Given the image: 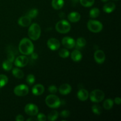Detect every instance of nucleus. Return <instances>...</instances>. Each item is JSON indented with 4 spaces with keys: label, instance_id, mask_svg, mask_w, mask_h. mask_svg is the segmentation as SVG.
<instances>
[{
    "label": "nucleus",
    "instance_id": "nucleus-2",
    "mask_svg": "<svg viewBox=\"0 0 121 121\" xmlns=\"http://www.w3.org/2000/svg\"><path fill=\"white\" fill-rule=\"evenodd\" d=\"M41 30L40 26L37 23H33L30 26L28 31V35L32 40H37L41 35Z\"/></svg>",
    "mask_w": 121,
    "mask_h": 121
},
{
    "label": "nucleus",
    "instance_id": "nucleus-3",
    "mask_svg": "<svg viewBox=\"0 0 121 121\" xmlns=\"http://www.w3.org/2000/svg\"><path fill=\"white\" fill-rule=\"evenodd\" d=\"M46 105L50 108H58L61 104V101L58 96L54 94L49 95L45 99Z\"/></svg>",
    "mask_w": 121,
    "mask_h": 121
},
{
    "label": "nucleus",
    "instance_id": "nucleus-35",
    "mask_svg": "<svg viewBox=\"0 0 121 121\" xmlns=\"http://www.w3.org/2000/svg\"><path fill=\"white\" fill-rule=\"evenodd\" d=\"M60 115L61 118H67L69 117L70 112L69 111H67V110H63V111H62L60 112Z\"/></svg>",
    "mask_w": 121,
    "mask_h": 121
},
{
    "label": "nucleus",
    "instance_id": "nucleus-23",
    "mask_svg": "<svg viewBox=\"0 0 121 121\" xmlns=\"http://www.w3.org/2000/svg\"><path fill=\"white\" fill-rule=\"evenodd\" d=\"M59 115V112L57 111H53L47 116V119L49 121H56L58 118Z\"/></svg>",
    "mask_w": 121,
    "mask_h": 121
},
{
    "label": "nucleus",
    "instance_id": "nucleus-27",
    "mask_svg": "<svg viewBox=\"0 0 121 121\" xmlns=\"http://www.w3.org/2000/svg\"><path fill=\"white\" fill-rule=\"evenodd\" d=\"M38 14H39V11L36 8H33V9H30L28 13L26 14V15L29 17L30 18H35L37 16Z\"/></svg>",
    "mask_w": 121,
    "mask_h": 121
},
{
    "label": "nucleus",
    "instance_id": "nucleus-40",
    "mask_svg": "<svg viewBox=\"0 0 121 121\" xmlns=\"http://www.w3.org/2000/svg\"><path fill=\"white\" fill-rule=\"evenodd\" d=\"M72 2H73V3L76 4V3H78V2H79V0H72Z\"/></svg>",
    "mask_w": 121,
    "mask_h": 121
},
{
    "label": "nucleus",
    "instance_id": "nucleus-16",
    "mask_svg": "<svg viewBox=\"0 0 121 121\" xmlns=\"http://www.w3.org/2000/svg\"><path fill=\"white\" fill-rule=\"evenodd\" d=\"M44 92V87L41 84H37L32 88V93L35 96H40Z\"/></svg>",
    "mask_w": 121,
    "mask_h": 121
},
{
    "label": "nucleus",
    "instance_id": "nucleus-24",
    "mask_svg": "<svg viewBox=\"0 0 121 121\" xmlns=\"http://www.w3.org/2000/svg\"><path fill=\"white\" fill-rule=\"evenodd\" d=\"M2 68L5 71H9L13 68V63L8 60H5L2 63Z\"/></svg>",
    "mask_w": 121,
    "mask_h": 121
},
{
    "label": "nucleus",
    "instance_id": "nucleus-34",
    "mask_svg": "<svg viewBox=\"0 0 121 121\" xmlns=\"http://www.w3.org/2000/svg\"><path fill=\"white\" fill-rule=\"evenodd\" d=\"M48 91H49L50 93H52V94H55L57 92V88L56 86L54 85H51L48 87Z\"/></svg>",
    "mask_w": 121,
    "mask_h": 121
},
{
    "label": "nucleus",
    "instance_id": "nucleus-1",
    "mask_svg": "<svg viewBox=\"0 0 121 121\" xmlns=\"http://www.w3.org/2000/svg\"><path fill=\"white\" fill-rule=\"evenodd\" d=\"M20 53L23 55H30L34 50L33 42L27 38H24L20 41L18 46Z\"/></svg>",
    "mask_w": 121,
    "mask_h": 121
},
{
    "label": "nucleus",
    "instance_id": "nucleus-17",
    "mask_svg": "<svg viewBox=\"0 0 121 121\" xmlns=\"http://www.w3.org/2000/svg\"><path fill=\"white\" fill-rule=\"evenodd\" d=\"M69 21L72 22H77L80 20V14L76 11L71 12L67 16Z\"/></svg>",
    "mask_w": 121,
    "mask_h": 121
},
{
    "label": "nucleus",
    "instance_id": "nucleus-26",
    "mask_svg": "<svg viewBox=\"0 0 121 121\" xmlns=\"http://www.w3.org/2000/svg\"><path fill=\"white\" fill-rule=\"evenodd\" d=\"M100 14V10L98 8H93L89 12V16L92 18H97Z\"/></svg>",
    "mask_w": 121,
    "mask_h": 121
},
{
    "label": "nucleus",
    "instance_id": "nucleus-20",
    "mask_svg": "<svg viewBox=\"0 0 121 121\" xmlns=\"http://www.w3.org/2000/svg\"><path fill=\"white\" fill-rule=\"evenodd\" d=\"M65 4L64 0H52V5L54 9L59 10L63 8Z\"/></svg>",
    "mask_w": 121,
    "mask_h": 121
},
{
    "label": "nucleus",
    "instance_id": "nucleus-32",
    "mask_svg": "<svg viewBox=\"0 0 121 121\" xmlns=\"http://www.w3.org/2000/svg\"><path fill=\"white\" fill-rule=\"evenodd\" d=\"M35 81V78L34 76V75H33V74H29L27 76L26 78V82H27V83L30 85H31L33 84L34 83Z\"/></svg>",
    "mask_w": 121,
    "mask_h": 121
},
{
    "label": "nucleus",
    "instance_id": "nucleus-43",
    "mask_svg": "<svg viewBox=\"0 0 121 121\" xmlns=\"http://www.w3.org/2000/svg\"><path fill=\"white\" fill-rule=\"evenodd\" d=\"M113 1H119V0H113Z\"/></svg>",
    "mask_w": 121,
    "mask_h": 121
},
{
    "label": "nucleus",
    "instance_id": "nucleus-14",
    "mask_svg": "<svg viewBox=\"0 0 121 121\" xmlns=\"http://www.w3.org/2000/svg\"><path fill=\"white\" fill-rule=\"evenodd\" d=\"M59 91L61 95H66L69 94L71 92V91H72V86L68 83L62 84L59 87Z\"/></svg>",
    "mask_w": 121,
    "mask_h": 121
},
{
    "label": "nucleus",
    "instance_id": "nucleus-7",
    "mask_svg": "<svg viewBox=\"0 0 121 121\" xmlns=\"http://www.w3.org/2000/svg\"><path fill=\"white\" fill-rule=\"evenodd\" d=\"M29 92V88L26 85H19L15 86L14 93L17 96H24Z\"/></svg>",
    "mask_w": 121,
    "mask_h": 121
},
{
    "label": "nucleus",
    "instance_id": "nucleus-38",
    "mask_svg": "<svg viewBox=\"0 0 121 121\" xmlns=\"http://www.w3.org/2000/svg\"><path fill=\"white\" fill-rule=\"evenodd\" d=\"M113 102H114L117 105H120L121 103V98H119V97H117V98H115V99L114 101Z\"/></svg>",
    "mask_w": 121,
    "mask_h": 121
},
{
    "label": "nucleus",
    "instance_id": "nucleus-5",
    "mask_svg": "<svg viewBox=\"0 0 121 121\" xmlns=\"http://www.w3.org/2000/svg\"><path fill=\"white\" fill-rule=\"evenodd\" d=\"M87 27L90 31L94 33H99L103 29L102 23L98 20H89L87 24Z\"/></svg>",
    "mask_w": 121,
    "mask_h": 121
},
{
    "label": "nucleus",
    "instance_id": "nucleus-42",
    "mask_svg": "<svg viewBox=\"0 0 121 121\" xmlns=\"http://www.w3.org/2000/svg\"><path fill=\"white\" fill-rule=\"evenodd\" d=\"M109 0H101V1H102V2H106L107 1H108Z\"/></svg>",
    "mask_w": 121,
    "mask_h": 121
},
{
    "label": "nucleus",
    "instance_id": "nucleus-30",
    "mask_svg": "<svg viewBox=\"0 0 121 121\" xmlns=\"http://www.w3.org/2000/svg\"><path fill=\"white\" fill-rule=\"evenodd\" d=\"M8 82V77L4 74H0V88L7 85Z\"/></svg>",
    "mask_w": 121,
    "mask_h": 121
},
{
    "label": "nucleus",
    "instance_id": "nucleus-4",
    "mask_svg": "<svg viewBox=\"0 0 121 121\" xmlns=\"http://www.w3.org/2000/svg\"><path fill=\"white\" fill-rule=\"evenodd\" d=\"M55 27L57 31L61 34H66L69 33L71 29V26L70 23L65 20L58 21Z\"/></svg>",
    "mask_w": 121,
    "mask_h": 121
},
{
    "label": "nucleus",
    "instance_id": "nucleus-25",
    "mask_svg": "<svg viewBox=\"0 0 121 121\" xmlns=\"http://www.w3.org/2000/svg\"><path fill=\"white\" fill-rule=\"evenodd\" d=\"M92 111L93 113H94L95 115H99L102 112V109L100 105H98V104H95L92 106Z\"/></svg>",
    "mask_w": 121,
    "mask_h": 121
},
{
    "label": "nucleus",
    "instance_id": "nucleus-28",
    "mask_svg": "<svg viewBox=\"0 0 121 121\" xmlns=\"http://www.w3.org/2000/svg\"><path fill=\"white\" fill-rule=\"evenodd\" d=\"M76 44L77 47H79V48H82L86 46V41L85 39L83 37L78 38L76 41Z\"/></svg>",
    "mask_w": 121,
    "mask_h": 121
},
{
    "label": "nucleus",
    "instance_id": "nucleus-12",
    "mask_svg": "<svg viewBox=\"0 0 121 121\" xmlns=\"http://www.w3.org/2000/svg\"><path fill=\"white\" fill-rule=\"evenodd\" d=\"M105 54L104 51L101 50H97L94 53V59L96 62L98 64L104 63L105 60Z\"/></svg>",
    "mask_w": 121,
    "mask_h": 121
},
{
    "label": "nucleus",
    "instance_id": "nucleus-36",
    "mask_svg": "<svg viewBox=\"0 0 121 121\" xmlns=\"http://www.w3.org/2000/svg\"><path fill=\"white\" fill-rule=\"evenodd\" d=\"M39 121H46L47 120V118H46V115L42 113H40L38 114L37 118Z\"/></svg>",
    "mask_w": 121,
    "mask_h": 121
},
{
    "label": "nucleus",
    "instance_id": "nucleus-37",
    "mask_svg": "<svg viewBox=\"0 0 121 121\" xmlns=\"http://www.w3.org/2000/svg\"><path fill=\"white\" fill-rule=\"evenodd\" d=\"M15 121H24V118L22 115H18L15 117Z\"/></svg>",
    "mask_w": 121,
    "mask_h": 121
},
{
    "label": "nucleus",
    "instance_id": "nucleus-8",
    "mask_svg": "<svg viewBox=\"0 0 121 121\" xmlns=\"http://www.w3.org/2000/svg\"><path fill=\"white\" fill-rule=\"evenodd\" d=\"M24 111L27 115L33 117L37 115V113H39V108L37 106L34 104H28L25 106Z\"/></svg>",
    "mask_w": 121,
    "mask_h": 121
},
{
    "label": "nucleus",
    "instance_id": "nucleus-22",
    "mask_svg": "<svg viewBox=\"0 0 121 121\" xmlns=\"http://www.w3.org/2000/svg\"><path fill=\"white\" fill-rule=\"evenodd\" d=\"M113 104H114V102L112 99H107L104 101V104H103V107L105 109L110 110L113 107Z\"/></svg>",
    "mask_w": 121,
    "mask_h": 121
},
{
    "label": "nucleus",
    "instance_id": "nucleus-10",
    "mask_svg": "<svg viewBox=\"0 0 121 121\" xmlns=\"http://www.w3.org/2000/svg\"><path fill=\"white\" fill-rule=\"evenodd\" d=\"M63 46L69 49H72L74 48L76 46V41L72 37H65L61 40Z\"/></svg>",
    "mask_w": 121,
    "mask_h": 121
},
{
    "label": "nucleus",
    "instance_id": "nucleus-6",
    "mask_svg": "<svg viewBox=\"0 0 121 121\" xmlns=\"http://www.w3.org/2000/svg\"><path fill=\"white\" fill-rule=\"evenodd\" d=\"M89 97H90V99L92 102L99 103L105 98V93L101 90L95 89L91 92Z\"/></svg>",
    "mask_w": 121,
    "mask_h": 121
},
{
    "label": "nucleus",
    "instance_id": "nucleus-19",
    "mask_svg": "<svg viewBox=\"0 0 121 121\" xmlns=\"http://www.w3.org/2000/svg\"><path fill=\"white\" fill-rule=\"evenodd\" d=\"M71 59H72V60L76 62H78V61H80L82 59V54L81 52H80L78 50H74L71 53Z\"/></svg>",
    "mask_w": 121,
    "mask_h": 121
},
{
    "label": "nucleus",
    "instance_id": "nucleus-39",
    "mask_svg": "<svg viewBox=\"0 0 121 121\" xmlns=\"http://www.w3.org/2000/svg\"><path fill=\"white\" fill-rule=\"evenodd\" d=\"M31 54V58L33 60H35V59H37L38 58V55L37 53H34L33 52Z\"/></svg>",
    "mask_w": 121,
    "mask_h": 121
},
{
    "label": "nucleus",
    "instance_id": "nucleus-18",
    "mask_svg": "<svg viewBox=\"0 0 121 121\" xmlns=\"http://www.w3.org/2000/svg\"><path fill=\"white\" fill-rule=\"evenodd\" d=\"M116 5L113 2H108V3L105 4L103 7V10L105 13H108V14H110V13H112L113 11L115 9Z\"/></svg>",
    "mask_w": 121,
    "mask_h": 121
},
{
    "label": "nucleus",
    "instance_id": "nucleus-33",
    "mask_svg": "<svg viewBox=\"0 0 121 121\" xmlns=\"http://www.w3.org/2000/svg\"><path fill=\"white\" fill-rule=\"evenodd\" d=\"M7 60H8L12 63L14 61V60H15V55H14V53L13 52L8 51V54H7Z\"/></svg>",
    "mask_w": 121,
    "mask_h": 121
},
{
    "label": "nucleus",
    "instance_id": "nucleus-31",
    "mask_svg": "<svg viewBox=\"0 0 121 121\" xmlns=\"http://www.w3.org/2000/svg\"><path fill=\"white\" fill-rule=\"evenodd\" d=\"M59 56L61 58H67L69 56L70 52L66 48H62L60 50L59 53Z\"/></svg>",
    "mask_w": 121,
    "mask_h": 121
},
{
    "label": "nucleus",
    "instance_id": "nucleus-13",
    "mask_svg": "<svg viewBox=\"0 0 121 121\" xmlns=\"http://www.w3.org/2000/svg\"><path fill=\"white\" fill-rule=\"evenodd\" d=\"M31 18L28 17L27 15L22 16L18 20V24L20 26L23 27H26L29 26L31 23Z\"/></svg>",
    "mask_w": 121,
    "mask_h": 121
},
{
    "label": "nucleus",
    "instance_id": "nucleus-15",
    "mask_svg": "<svg viewBox=\"0 0 121 121\" xmlns=\"http://www.w3.org/2000/svg\"><path fill=\"white\" fill-rule=\"evenodd\" d=\"M77 96L78 99L81 101H85L88 99L89 94L88 91L85 89H80L78 92Z\"/></svg>",
    "mask_w": 121,
    "mask_h": 121
},
{
    "label": "nucleus",
    "instance_id": "nucleus-29",
    "mask_svg": "<svg viewBox=\"0 0 121 121\" xmlns=\"http://www.w3.org/2000/svg\"><path fill=\"white\" fill-rule=\"evenodd\" d=\"M80 4L85 7H92L95 3V0H79Z\"/></svg>",
    "mask_w": 121,
    "mask_h": 121
},
{
    "label": "nucleus",
    "instance_id": "nucleus-21",
    "mask_svg": "<svg viewBox=\"0 0 121 121\" xmlns=\"http://www.w3.org/2000/svg\"><path fill=\"white\" fill-rule=\"evenodd\" d=\"M12 74L17 79H22L24 76V72L18 68H14L12 70Z\"/></svg>",
    "mask_w": 121,
    "mask_h": 121
},
{
    "label": "nucleus",
    "instance_id": "nucleus-41",
    "mask_svg": "<svg viewBox=\"0 0 121 121\" xmlns=\"http://www.w3.org/2000/svg\"><path fill=\"white\" fill-rule=\"evenodd\" d=\"M34 119H33V118H29V119H27V121H34Z\"/></svg>",
    "mask_w": 121,
    "mask_h": 121
},
{
    "label": "nucleus",
    "instance_id": "nucleus-11",
    "mask_svg": "<svg viewBox=\"0 0 121 121\" xmlns=\"http://www.w3.org/2000/svg\"><path fill=\"white\" fill-rule=\"evenodd\" d=\"M47 44L48 48L52 51L57 50L60 47V41L55 38H51L48 39Z\"/></svg>",
    "mask_w": 121,
    "mask_h": 121
},
{
    "label": "nucleus",
    "instance_id": "nucleus-9",
    "mask_svg": "<svg viewBox=\"0 0 121 121\" xmlns=\"http://www.w3.org/2000/svg\"><path fill=\"white\" fill-rule=\"evenodd\" d=\"M14 65L18 67H24L28 63V59L26 56H19L14 60Z\"/></svg>",
    "mask_w": 121,
    "mask_h": 121
}]
</instances>
